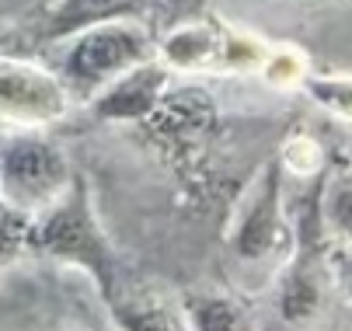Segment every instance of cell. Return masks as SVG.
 Returning <instances> with one entry per match:
<instances>
[{
  "label": "cell",
  "mask_w": 352,
  "mask_h": 331,
  "mask_svg": "<svg viewBox=\"0 0 352 331\" xmlns=\"http://www.w3.org/2000/svg\"><path fill=\"white\" fill-rule=\"evenodd\" d=\"M328 272H331V282L338 286L345 307L352 310V244H335V251L328 255Z\"/></svg>",
  "instance_id": "e0dca14e"
},
{
  "label": "cell",
  "mask_w": 352,
  "mask_h": 331,
  "mask_svg": "<svg viewBox=\"0 0 352 331\" xmlns=\"http://www.w3.org/2000/svg\"><path fill=\"white\" fill-rule=\"evenodd\" d=\"M217 102L203 87L182 84L168 91V98L143 122V129H150V136L175 157H195L199 147L217 133Z\"/></svg>",
  "instance_id": "8992f818"
},
{
  "label": "cell",
  "mask_w": 352,
  "mask_h": 331,
  "mask_svg": "<svg viewBox=\"0 0 352 331\" xmlns=\"http://www.w3.org/2000/svg\"><path fill=\"white\" fill-rule=\"evenodd\" d=\"M25 244H32V216L0 196V262H11Z\"/></svg>",
  "instance_id": "9a60e30c"
},
{
  "label": "cell",
  "mask_w": 352,
  "mask_h": 331,
  "mask_svg": "<svg viewBox=\"0 0 352 331\" xmlns=\"http://www.w3.org/2000/svg\"><path fill=\"white\" fill-rule=\"evenodd\" d=\"M53 45L56 53L49 60V67L67 84L74 105H91L119 77L157 60V49H161V42L150 35V28L140 18L94 25Z\"/></svg>",
  "instance_id": "6da1fadb"
},
{
  "label": "cell",
  "mask_w": 352,
  "mask_h": 331,
  "mask_svg": "<svg viewBox=\"0 0 352 331\" xmlns=\"http://www.w3.org/2000/svg\"><path fill=\"white\" fill-rule=\"evenodd\" d=\"M304 91L321 112L352 122V73H311Z\"/></svg>",
  "instance_id": "5bb4252c"
},
{
  "label": "cell",
  "mask_w": 352,
  "mask_h": 331,
  "mask_svg": "<svg viewBox=\"0 0 352 331\" xmlns=\"http://www.w3.org/2000/svg\"><path fill=\"white\" fill-rule=\"evenodd\" d=\"M171 77H175V70L157 56V60L129 70L126 77H119L112 87H105L91 102V112L102 122H140L143 126L168 98Z\"/></svg>",
  "instance_id": "ba28073f"
},
{
  "label": "cell",
  "mask_w": 352,
  "mask_h": 331,
  "mask_svg": "<svg viewBox=\"0 0 352 331\" xmlns=\"http://www.w3.org/2000/svg\"><path fill=\"white\" fill-rule=\"evenodd\" d=\"M77 181L56 139L42 129H14L0 139V196L14 209L38 216L53 209Z\"/></svg>",
  "instance_id": "3957f363"
},
{
  "label": "cell",
  "mask_w": 352,
  "mask_h": 331,
  "mask_svg": "<svg viewBox=\"0 0 352 331\" xmlns=\"http://www.w3.org/2000/svg\"><path fill=\"white\" fill-rule=\"evenodd\" d=\"M157 56L175 73H262L269 42L248 35L244 28L199 18L171 28Z\"/></svg>",
  "instance_id": "277c9868"
},
{
  "label": "cell",
  "mask_w": 352,
  "mask_h": 331,
  "mask_svg": "<svg viewBox=\"0 0 352 331\" xmlns=\"http://www.w3.org/2000/svg\"><path fill=\"white\" fill-rule=\"evenodd\" d=\"M289 238V223L283 213V171L279 164H269L255 196L244 206L237 233H234V251L244 262H262L272 258Z\"/></svg>",
  "instance_id": "52a82bcc"
},
{
  "label": "cell",
  "mask_w": 352,
  "mask_h": 331,
  "mask_svg": "<svg viewBox=\"0 0 352 331\" xmlns=\"http://www.w3.org/2000/svg\"><path fill=\"white\" fill-rule=\"evenodd\" d=\"M32 248L42 255H53L60 262L87 269L98 282V290L105 293V300L116 297V272H119L116 255L91 213L84 178L70 185V192L53 209H45L32 220Z\"/></svg>",
  "instance_id": "7a4b0ae2"
},
{
  "label": "cell",
  "mask_w": 352,
  "mask_h": 331,
  "mask_svg": "<svg viewBox=\"0 0 352 331\" xmlns=\"http://www.w3.org/2000/svg\"><path fill=\"white\" fill-rule=\"evenodd\" d=\"M112 314L122 331H192L188 307H182L164 290H119L112 300Z\"/></svg>",
  "instance_id": "9c48e42d"
},
{
  "label": "cell",
  "mask_w": 352,
  "mask_h": 331,
  "mask_svg": "<svg viewBox=\"0 0 352 331\" xmlns=\"http://www.w3.org/2000/svg\"><path fill=\"white\" fill-rule=\"evenodd\" d=\"M74 98L49 63L0 56V119L14 129H45L70 112Z\"/></svg>",
  "instance_id": "5b68a950"
},
{
  "label": "cell",
  "mask_w": 352,
  "mask_h": 331,
  "mask_svg": "<svg viewBox=\"0 0 352 331\" xmlns=\"http://www.w3.org/2000/svg\"><path fill=\"white\" fill-rule=\"evenodd\" d=\"M289 4H296V8H342L349 0H289Z\"/></svg>",
  "instance_id": "ac0fdd59"
},
{
  "label": "cell",
  "mask_w": 352,
  "mask_h": 331,
  "mask_svg": "<svg viewBox=\"0 0 352 331\" xmlns=\"http://www.w3.org/2000/svg\"><path fill=\"white\" fill-rule=\"evenodd\" d=\"M318 216L324 238L352 244V168H338L318 185Z\"/></svg>",
  "instance_id": "8fae6325"
},
{
  "label": "cell",
  "mask_w": 352,
  "mask_h": 331,
  "mask_svg": "<svg viewBox=\"0 0 352 331\" xmlns=\"http://www.w3.org/2000/svg\"><path fill=\"white\" fill-rule=\"evenodd\" d=\"M258 77L269 87H279V91L307 87L311 63H307V56L300 49H293V45H269V56H265V67H262Z\"/></svg>",
  "instance_id": "4fadbf2b"
},
{
  "label": "cell",
  "mask_w": 352,
  "mask_h": 331,
  "mask_svg": "<svg viewBox=\"0 0 352 331\" xmlns=\"http://www.w3.org/2000/svg\"><path fill=\"white\" fill-rule=\"evenodd\" d=\"M146 0H56L45 18V42H63L84 28L140 18Z\"/></svg>",
  "instance_id": "30bf717a"
},
{
  "label": "cell",
  "mask_w": 352,
  "mask_h": 331,
  "mask_svg": "<svg viewBox=\"0 0 352 331\" xmlns=\"http://www.w3.org/2000/svg\"><path fill=\"white\" fill-rule=\"evenodd\" d=\"M283 168L289 174H318L321 171V147L311 136H289L283 147Z\"/></svg>",
  "instance_id": "2e32d148"
},
{
  "label": "cell",
  "mask_w": 352,
  "mask_h": 331,
  "mask_svg": "<svg viewBox=\"0 0 352 331\" xmlns=\"http://www.w3.org/2000/svg\"><path fill=\"white\" fill-rule=\"evenodd\" d=\"M192 331H255L248 310L223 293H199L188 304Z\"/></svg>",
  "instance_id": "7c38bea8"
}]
</instances>
